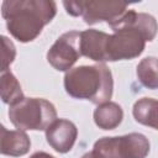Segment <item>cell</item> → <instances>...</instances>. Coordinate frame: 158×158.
<instances>
[{
    "instance_id": "cell-10",
    "label": "cell",
    "mask_w": 158,
    "mask_h": 158,
    "mask_svg": "<svg viewBox=\"0 0 158 158\" xmlns=\"http://www.w3.org/2000/svg\"><path fill=\"white\" fill-rule=\"evenodd\" d=\"M0 151L1 154L10 157H21L30 151L31 141L22 130H6L1 126Z\"/></svg>"
},
{
    "instance_id": "cell-6",
    "label": "cell",
    "mask_w": 158,
    "mask_h": 158,
    "mask_svg": "<svg viewBox=\"0 0 158 158\" xmlns=\"http://www.w3.org/2000/svg\"><path fill=\"white\" fill-rule=\"evenodd\" d=\"M80 56V32L68 31L59 36L48 49L47 60L54 69L68 72Z\"/></svg>"
},
{
    "instance_id": "cell-14",
    "label": "cell",
    "mask_w": 158,
    "mask_h": 158,
    "mask_svg": "<svg viewBox=\"0 0 158 158\" xmlns=\"http://www.w3.org/2000/svg\"><path fill=\"white\" fill-rule=\"evenodd\" d=\"M0 83H1V99L5 104L11 106L25 98L19 80L10 70L1 72Z\"/></svg>"
},
{
    "instance_id": "cell-11",
    "label": "cell",
    "mask_w": 158,
    "mask_h": 158,
    "mask_svg": "<svg viewBox=\"0 0 158 158\" xmlns=\"http://www.w3.org/2000/svg\"><path fill=\"white\" fill-rule=\"evenodd\" d=\"M118 25H131L138 28L144 35L147 42L153 41L158 31V23L152 15L146 14V12H136L133 10H128L117 22H115L110 27L112 28Z\"/></svg>"
},
{
    "instance_id": "cell-2",
    "label": "cell",
    "mask_w": 158,
    "mask_h": 158,
    "mask_svg": "<svg viewBox=\"0 0 158 158\" xmlns=\"http://www.w3.org/2000/svg\"><path fill=\"white\" fill-rule=\"evenodd\" d=\"M64 89L74 99L100 105L110 101L112 96V74L104 63L75 67L65 72Z\"/></svg>"
},
{
    "instance_id": "cell-1",
    "label": "cell",
    "mask_w": 158,
    "mask_h": 158,
    "mask_svg": "<svg viewBox=\"0 0 158 158\" xmlns=\"http://www.w3.org/2000/svg\"><path fill=\"white\" fill-rule=\"evenodd\" d=\"M56 14L57 4L52 0H5L1 4L7 31L22 43L37 38Z\"/></svg>"
},
{
    "instance_id": "cell-4",
    "label": "cell",
    "mask_w": 158,
    "mask_h": 158,
    "mask_svg": "<svg viewBox=\"0 0 158 158\" xmlns=\"http://www.w3.org/2000/svg\"><path fill=\"white\" fill-rule=\"evenodd\" d=\"M99 158H146L149 153L148 138L138 132L99 138L93 147Z\"/></svg>"
},
{
    "instance_id": "cell-12",
    "label": "cell",
    "mask_w": 158,
    "mask_h": 158,
    "mask_svg": "<svg viewBox=\"0 0 158 158\" xmlns=\"http://www.w3.org/2000/svg\"><path fill=\"white\" fill-rule=\"evenodd\" d=\"M123 118L122 107L114 101H107L98 105L94 111V122L99 128L114 130L116 128Z\"/></svg>"
},
{
    "instance_id": "cell-8",
    "label": "cell",
    "mask_w": 158,
    "mask_h": 158,
    "mask_svg": "<svg viewBox=\"0 0 158 158\" xmlns=\"http://www.w3.org/2000/svg\"><path fill=\"white\" fill-rule=\"evenodd\" d=\"M77 126L65 118H57L46 130V139L48 144L58 153L69 152L77 141Z\"/></svg>"
},
{
    "instance_id": "cell-19",
    "label": "cell",
    "mask_w": 158,
    "mask_h": 158,
    "mask_svg": "<svg viewBox=\"0 0 158 158\" xmlns=\"http://www.w3.org/2000/svg\"><path fill=\"white\" fill-rule=\"evenodd\" d=\"M81 158H99V157H98V156H96V154H95V153L91 151V152H88V153H85V154H84Z\"/></svg>"
},
{
    "instance_id": "cell-15",
    "label": "cell",
    "mask_w": 158,
    "mask_h": 158,
    "mask_svg": "<svg viewBox=\"0 0 158 158\" xmlns=\"http://www.w3.org/2000/svg\"><path fill=\"white\" fill-rule=\"evenodd\" d=\"M139 83L148 89H158V58L146 57L138 64L136 69Z\"/></svg>"
},
{
    "instance_id": "cell-3",
    "label": "cell",
    "mask_w": 158,
    "mask_h": 158,
    "mask_svg": "<svg viewBox=\"0 0 158 158\" xmlns=\"http://www.w3.org/2000/svg\"><path fill=\"white\" fill-rule=\"evenodd\" d=\"M9 117L17 130L43 131L57 120V110L46 99L23 98L10 106Z\"/></svg>"
},
{
    "instance_id": "cell-16",
    "label": "cell",
    "mask_w": 158,
    "mask_h": 158,
    "mask_svg": "<svg viewBox=\"0 0 158 158\" xmlns=\"http://www.w3.org/2000/svg\"><path fill=\"white\" fill-rule=\"evenodd\" d=\"M1 43H2V60H1V72H6L10 64L14 62L16 57V48L14 43L6 37L1 36Z\"/></svg>"
},
{
    "instance_id": "cell-13",
    "label": "cell",
    "mask_w": 158,
    "mask_h": 158,
    "mask_svg": "<svg viewBox=\"0 0 158 158\" xmlns=\"http://www.w3.org/2000/svg\"><path fill=\"white\" fill-rule=\"evenodd\" d=\"M132 115L138 123L158 130V100L152 98L137 100L133 104Z\"/></svg>"
},
{
    "instance_id": "cell-9",
    "label": "cell",
    "mask_w": 158,
    "mask_h": 158,
    "mask_svg": "<svg viewBox=\"0 0 158 158\" xmlns=\"http://www.w3.org/2000/svg\"><path fill=\"white\" fill-rule=\"evenodd\" d=\"M110 35L95 30V28H89L85 31L80 32V52L81 56L99 62L104 63L106 62L105 57V48H106V42Z\"/></svg>"
},
{
    "instance_id": "cell-17",
    "label": "cell",
    "mask_w": 158,
    "mask_h": 158,
    "mask_svg": "<svg viewBox=\"0 0 158 158\" xmlns=\"http://www.w3.org/2000/svg\"><path fill=\"white\" fill-rule=\"evenodd\" d=\"M65 11L72 16L83 15V1H63Z\"/></svg>"
},
{
    "instance_id": "cell-7",
    "label": "cell",
    "mask_w": 158,
    "mask_h": 158,
    "mask_svg": "<svg viewBox=\"0 0 158 158\" xmlns=\"http://www.w3.org/2000/svg\"><path fill=\"white\" fill-rule=\"evenodd\" d=\"M123 1H83V19L86 25H95L105 21L109 26L117 22L128 10Z\"/></svg>"
},
{
    "instance_id": "cell-5",
    "label": "cell",
    "mask_w": 158,
    "mask_h": 158,
    "mask_svg": "<svg viewBox=\"0 0 158 158\" xmlns=\"http://www.w3.org/2000/svg\"><path fill=\"white\" fill-rule=\"evenodd\" d=\"M111 30L114 33L109 36L105 48L106 62L133 59L142 54L147 40L138 28L131 25H120Z\"/></svg>"
},
{
    "instance_id": "cell-18",
    "label": "cell",
    "mask_w": 158,
    "mask_h": 158,
    "mask_svg": "<svg viewBox=\"0 0 158 158\" xmlns=\"http://www.w3.org/2000/svg\"><path fill=\"white\" fill-rule=\"evenodd\" d=\"M30 158H56V157H53L52 154L46 153V152H36V153H33Z\"/></svg>"
}]
</instances>
